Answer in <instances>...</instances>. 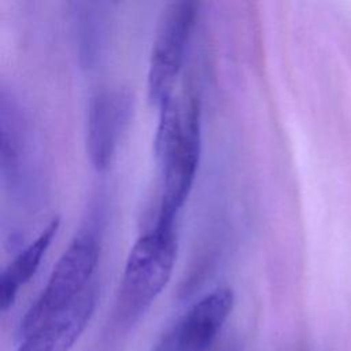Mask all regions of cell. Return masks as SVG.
<instances>
[{"mask_svg": "<svg viewBox=\"0 0 351 351\" xmlns=\"http://www.w3.org/2000/svg\"><path fill=\"white\" fill-rule=\"evenodd\" d=\"M234 303L230 288L221 287L199 299L163 335L154 351H208Z\"/></svg>", "mask_w": 351, "mask_h": 351, "instance_id": "8992f818", "label": "cell"}, {"mask_svg": "<svg viewBox=\"0 0 351 351\" xmlns=\"http://www.w3.org/2000/svg\"><path fill=\"white\" fill-rule=\"evenodd\" d=\"M154 152L160 169V200L155 223L174 225L193 185L202 148L200 103L195 95L184 106L171 96L159 107Z\"/></svg>", "mask_w": 351, "mask_h": 351, "instance_id": "6da1fadb", "label": "cell"}, {"mask_svg": "<svg viewBox=\"0 0 351 351\" xmlns=\"http://www.w3.org/2000/svg\"><path fill=\"white\" fill-rule=\"evenodd\" d=\"M59 217L41 230V233L26 245L3 270L0 276V310L7 311L15 302L19 289L34 276L43 256L45 255L53 236L58 232Z\"/></svg>", "mask_w": 351, "mask_h": 351, "instance_id": "9c48e42d", "label": "cell"}, {"mask_svg": "<svg viewBox=\"0 0 351 351\" xmlns=\"http://www.w3.org/2000/svg\"><path fill=\"white\" fill-rule=\"evenodd\" d=\"M97 296L96 282L70 308L26 336L18 351H70L86 328Z\"/></svg>", "mask_w": 351, "mask_h": 351, "instance_id": "ba28073f", "label": "cell"}, {"mask_svg": "<svg viewBox=\"0 0 351 351\" xmlns=\"http://www.w3.org/2000/svg\"><path fill=\"white\" fill-rule=\"evenodd\" d=\"M100 244L92 229L81 230L55 265L44 289L21 321V336L34 330L70 308L92 285Z\"/></svg>", "mask_w": 351, "mask_h": 351, "instance_id": "3957f363", "label": "cell"}, {"mask_svg": "<svg viewBox=\"0 0 351 351\" xmlns=\"http://www.w3.org/2000/svg\"><path fill=\"white\" fill-rule=\"evenodd\" d=\"M74 26L78 53L85 66H92L100 56L107 34V14L97 3L74 4Z\"/></svg>", "mask_w": 351, "mask_h": 351, "instance_id": "30bf717a", "label": "cell"}, {"mask_svg": "<svg viewBox=\"0 0 351 351\" xmlns=\"http://www.w3.org/2000/svg\"><path fill=\"white\" fill-rule=\"evenodd\" d=\"M177 258L174 225L154 223L133 244L122 273L115 317L122 324L138 319L167 285Z\"/></svg>", "mask_w": 351, "mask_h": 351, "instance_id": "7a4b0ae2", "label": "cell"}, {"mask_svg": "<svg viewBox=\"0 0 351 351\" xmlns=\"http://www.w3.org/2000/svg\"><path fill=\"white\" fill-rule=\"evenodd\" d=\"M134 110L132 92L122 86L101 88L92 95L86 114V152L103 171L112 163Z\"/></svg>", "mask_w": 351, "mask_h": 351, "instance_id": "5b68a950", "label": "cell"}, {"mask_svg": "<svg viewBox=\"0 0 351 351\" xmlns=\"http://www.w3.org/2000/svg\"><path fill=\"white\" fill-rule=\"evenodd\" d=\"M196 15L197 4L181 0L170 3L159 18L147 75L148 99L158 107L174 96L173 89L185 59Z\"/></svg>", "mask_w": 351, "mask_h": 351, "instance_id": "277c9868", "label": "cell"}, {"mask_svg": "<svg viewBox=\"0 0 351 351\" xmlns=\"http://www.w3.org/2000/svg\"><path fill=\"white\" fill-rule=\"evenodd\" d=\"M0 162L3 181L12 192L26 193L29 186L27 176V128L23 114L14 97L1 90L0 100Z\"/></svg>", "mask_w": 351, "mask_h": 351, "instance_id": "52a82bcc", "label": "cell"}]
</instances>
